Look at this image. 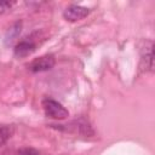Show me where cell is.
Here are the masks:
<instances>
[{
    "label": "cell",
    "mask_w": 155,
    "mask_h": 155,
    "mask_svg": "<svg viewBox=\"0 0 155 155\" xmlns=\"http://www.w3.org/2000/svg\"><path fill=\"white\" fill-rule=\"evenodd\" d=\"M16 155H40L36 149L33 148H23L16 153Z\"/></svg>",
    "instance_id": "obj_6"
},
{
    "label": "cell",
    "mask_w": 155,
    "mask_h": 155,
    "mask_svg": "<svg viewBox=\"0 0 155 155\" xmlns=\"http://www.w3.org/2000/svg\"><path fill=\"white\" fill-rule=\"evenodd\" d=\"M35 50V44L31 41H21L16 48H15V54L18 57H25L28 54H30L31 52H34Z\"/></svg>",
    "instance_id": "obj_4"
},
{
    "label": "cell",
    "mask_w": 155,
    "mask_h": 155,
    "mask_svg": "<svg viewBox=\"0 0 155 155\" xmlns=\"http://www.w3.org/2000/svg\"><path fill=\"white\" fill-rule=\"evenodd\" d=\"M88 13H90V10L87 7L79 6V5H70L64 10L63 16L69 22H76L85 18Z\"/></svg>",
    "instance_id": "obj_2"
},
{
    "label": "cell",
    "mask_w": 155,
    "mask_h": 155,
    "mask_svg": "<svg viewBox=\"0 0 155 155\" xmlns=\"http://www.w3.org/2000/svg\"><path fill=\"white\" fill-rule=\"evenodd\" d=\"M12 134V128L7 125H0V145L5 144Z\"/></svg>",
    "instance_id": "obj_5"
},
{
    "label": "cell",
    "mask_w": 155,
    "mask_h": 155,
    "mask_svg": "<svg viewBox=\"0 0 155 155\" xmlns=\"http://www.w3.org/2000/svg\"><path fill=\"white\" fill-rule=\"evenodd\" d=\"M54 65V58L53 56H42L39 57L36 59H34L30 64V70L34 73H40V71H46L50 70L51 68H53Z\"/></svg>",
    "instance_id": "obj_3"
},
{
    "label": "cell",
    "mask_w": 155,
    "mask_h": 155,
    "mask_svg": "<svg viewBox=\"0 0 155 155\" xmlns=\"http://www.w3.org/2000/svg\"><path fill=\"white\" fill-rule=\"evenodd\" d=\"M42 108L45 110V114L52 119L63 120V119L68 117V115H69L68 110L59 102H57L52 98H45L42 101Z\"/></svg>",
    "instance_id": "obj_1"
}]
</instances>
